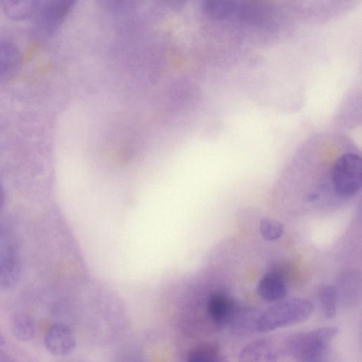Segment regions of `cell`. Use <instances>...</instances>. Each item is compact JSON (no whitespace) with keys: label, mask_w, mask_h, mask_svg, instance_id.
I'll use <instances>...</instances> for the list:
<instances>
[{"label":"cell","mask_w":362,"mask_h":362,"mask_svg":"<svg viewBox=\"0 0 362 362\" xmlns=\"http://www.w3.org/2000/svg\"><path fill=\"white\" fill-rule=\"evenodd\" d=\"M319 195L317 193H313L310 195H309L308 200L309 201H313L318 198Z\"/></svg>","instance_id":"obj_18"},{"label":"cell","mask_w":362,"mask_h":362,"mask_svg":"<svg viewBox=\"0 0 362 362\" xmlns=\"http://www.w3.org/2000/svg\"><path fill=\"white\" fill-rule=\"evenodd\" d=\"M76 340L72 329L66 325L55 323L47 329L45 337L47 349L56 356H66L73 351Z\"/></svg>","instance_id":"obj_6"},{"label":"cell","mask_w":362,"mask_h":362,"mask_svg":"<svg viewBox=\"0 0 362 362\" xmlns=\"http://www.w3.org/2000/svg\"><path fill=\"white\" fill-rule=\"evenodd\" d=\"M75 0L39 1L35 13L34 30L40 39L54 35L68 18Z\"/></svg>","instance_id":"obj_4"},{"label":"cell","mask_w":362,"mask_h":362,"mask_svg":"<svg viewBox=\"0 0 362 362\" xmlns=\"http://www.w3.org/2000/svg\"><path fill=\"white\" fill-rule=\"evenodd\" d=\"M361 158L355 153L339 156L331 170V182L336 193L350 197L361 188Z\"/></svg>","instance_id":"obj_3"},{"label":"cell","mask_w":362,"mask_h":362,"mask_svg":"<svg viewBox=\"0 0 362 362\" xmlns=\"http://www.w3.org/2000/svg\"><path fill=\"white\" fill-rule=\"evenodd\" d=\"M39 1H3L2 8L6 16L13 21L25 20L35 15Z\"/></svg>","instance_id":"obj_11"},{"label":"cell","mask_w":362,"mask_h":362,"mask_svg":"<svg viewBox=\"0 0 362 362\" xmlns=\"http://www.w3.org/2000/svg\"><path fill=\"white\" fill-rule=\"evenodd\" d=\"M338 332L336 327H325L293 334L286 341V351L298 362H324Z\"/></svg>","instance_id":"obj_1"},{"label":"cell","mask_w":362,"mask_h":362,"mask_svg":"<svg viewBox=\"0 0 362 362\" xmlns=\"http://www.w3.org/2000/svg\"><path fill=\"white\" fill-rule=\"evenodd\" d=\"M259 230L264 240L274 241L279 239L283 235L284 226L277 220L264 218L259 221Z\"/></svg>","instance_id":"obj_15"},{"label":"cell","mask_w":362,"mask_h":362,"mask_svg":"<svg viewBox=\"0 0 362 362\" xmlns=\"http://www.w3.org/2000/svg\"><path fill=\"white\" fill-rule=\"evenodd\" d=\"M5 343V339L3 335L0 333V345H3Z\"/></svg>","instance_id":"obj_19"},{"label":"cell","mask_w":362,"mask_h":362,"mask_svg":"<svg viewBox=\"0 0 362 362\" xmlns=\"http://www.w3.org/2000/svg\"><path fill=\"white\" fill-rule=\"evenodd\" d=\"M218 350L211 344H204L195 347L187 358V362H218Z\"/></svg>","instance_id":"obj_14"},{"label":"cell","mask_w":362,"mask_h":362,"mask_svg":"<svg viewBox=\"0 0 362 362\" xmlns=\"http://www.w3.org/2000/svg\"><path fill=\"white\" fill-rule=\"evenodd\" d=\"M237 309L232 298L221 291L211 293L206 303L209 318L218 326L230 324Z\"/></svg>","instance_id":"obj_7"},{"label":"cell","mask_w":362,"mask_h":362,"mask_svg":"<svg viewBox=\"0 0 362 362\" xmlns=\"http://www.w3.org/2000/svg\"><path fill=\"white\" fill-rule=\"evenodd\" d=\"M318 298L324 316L327 319L334 318L338 300L337 290L329 285L323 286L319 291Z\"/></svg>","instance_id":"obj_13"},{"label":"cell","mask_w":362,"mask_h":362,"mask_svg":"<svg viewBox=\"0 0 362 362\" xmlns=\"http://www.w3.org/2000/svg\"><path fill=\"white\" fill-rule=\"evenodd\" d=\"M5 202V192L2 184L0 182V210L2 209Z\"/></svg>","instance_id":"obj_17"},{"label":"cell","mask_w":362,"mask_h":362,"mask_svg":"<svg viewBox=\"0 0 362 362\" xmlns=\"http://www.w3.org/2000/svg\"><path fill=\"white\" fill-rule=\"evenodd\" d=\"M274 346L267 339H259L247 344L241 351L238 362H276Z\"/></svg>","instance_id":"obj_10"},{"label":"cell","mask_w":362,"mask_h":362,"mask_svg":"<svg viewBox=\"0 0 362 362\" xmlns=\"http://www.w3.org/2000/svg\"><path fill=\"white\" fill-rule=\"evenodd\" d=\"M21 62V54L15 44L0 41V82L13 78L18 72Z\"/></svg>","instance_id":"obj_8"},{"label":"cell","mask_w":362,"mask_h":362,"mask_svg":"<svg viewBox=\"0 0 362 362\" xmlns=\"http://www.w3.org/2000/svg\"><path fill=\"white\" fill-rule=\"evenodd\" d=\"M11 328L13 336L20 341L32 339L35 333L33 318L28 314L17 312L11 318Z\"/></svg>","instance_id":"obj_12"},{"label":"cell","mask_w":362,"mask_h":362,"mask_svg":"<svg viewBox=\"0 0 362 362\" xmlns=\"http://www.w3.org/2000/svg\"><path fill=\"white\" fill-rule=\"evenodd\" d=\"M313 310V304L307 300H281L257 316L255 329L260 332H267L296 325L309 318Z\"/></svg>","instance_id":"obj_2"},{"label":"cell","mask_w":362,"mask_h":362,"mask_svg":"<svg viewBox=\"0 0 362 362\" xmlns=\"http://www.w3.org/2000/svg\"><path fill=\"white\" fill-rule=\"evenodd\" d=\"M257 292L264 300L276 303L286 297L287 288L280 274L274 272H269L259 281Z\"/></svg>","instance_id":"obj_9"},{"label":"cell","mask_w":362,"mask_h":362,"mask_svg":"<svg viewBox=\"0 0 362 362\" xmlns=\"http://www.w3.org/2000/svg\"><path fill=\"white\" fill-rule=\"evenodd\" d=\"M0 362H18L8 354L0 349Z\"/></svg>","instance_id":"obj_16"},{"label":"cell","mask_w":362,"mask_h":362,"mask_svg":"<svg viewBox=\"0 0 362 362\" xmlns=\"http://www.w3.org/2000/svg\"><path fill=\"white\" fill-rule=\"evenodd\" d=\"M20 274L21 259L16 242L8 230L0 228V288L15 285Z\"/></svg>","instance_id":"obj_5"}]
</instances>
